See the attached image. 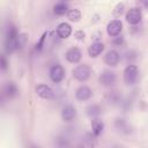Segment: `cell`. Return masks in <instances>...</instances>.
Here are the masks:
<instances>
[{
	"label": "cell",
	"mask_w": 148,
	"mask_h": 148,
	"mask_svg": "<svg viewBox=\"0 0 148 148\" xmlns=\"http://www.w3.org/2000/svg\"><path fill=\"white\" fill-rule=\"evenodd\" d=\"M87 113H88V116H90L92 118H96L101 113V108L96 104H92V105L87 108Z\"/></svg>",
	"instance_id": "d6986e66"
},
{
	"label": "cell",
	"mask_w": 148,
	"mask_h": 148,
	"mask_svg": "<svg viewBox=\"0 0 148 148\" xmlns=\"http://www.w3.org/2000/svg\"><path fill=\"white\" fill-rule=\"evenodd\" d=\"M35 91H36V94L40 98H44V99H52V98H54L53 90L49 86H46V84H38L35 88Z\"/></svg>",
	"instance_id": "52a82bcc"
},
{
	"label": "cell",
	"mask_w": 148,
	"mask_h": 148,
	"mask_svg": "<svg viewBox=\"0 0 148 148\" xmlns=\"http://www.w3.org/2000/svg\"><path fill=\"white\" fill-rule=\"evenodd\" d=\"M106 99H108L109 103L114 104V103H117V102L120 99V97H119V95L117 94V91H112V92H110V94L106 96Z\"/></svg>",
	"instance_id": "44dd1931"
},
{
	"label": "cell",
	"mask_w": 148,
	"mask_h": 148,
	"mask_svg": "<svg viewBox=\"0 0 148 148\" xmlns=\"http://www.w3.org/2000/svg\"><path fill=\"white\" fill-rule=\"evenodd\" d=\"M47 37V32H44L43 35H42V37H40V39H39V42L36 44V49L37 50H40L42 47H43V44H44V40H45V38Z\"/></svg>",
	"instance_id": "603a6c76"
},
{
	"label": "cell",
	"mask_w": 148,
	"mask_h": 148,
	"mask_svg": "<svg viewBox=\"0 0 148 148\" xmlns=\"http://www.w3.org/2000/svg\"><path fill=\"white\" fill-rule=\"evenodd\" d=\"M124 9H125L124 3H118V5L114 7V9H113V14H114L117 17H119V16L124 13Z\"/></svg>",
	"instance_id": "7402d4cb"
},
{
	"label": "cell",
	"mask_w": 148,
	"mask_h": 148,
	"mask_svg": "<svg viewBox=\"0 0 148 148\" xmlns=\"http://www.w3.org/2000/svg\"><path fill=\"white\" fill-rule=\"evenodd\" d=\"M92 95V91L91 89L88 87V86H80L76 91H75V97L77 101H81V102H84V101H88Z\"/></svg>",
	"instance_id": "9c48e42d"
},
{
	"label": "cell",
	"mask_w": 148,
	"mask_h": 148,
	"mask_svg": "<svg viewBox=\"0 0 148 148\" xmlns=\"http://www.w3.org/2000/svg\"><path fill=\"white\" fill-rule=\"evenodd\" d=\"M53 12L56 15H64L65 13H68V5L66 2H57L53 6Z\"/></svg>",
	"instance_id": "2e32d148"
},
{
	"label": "cell",
	"mask_w": 148,
	"mask_h": 148,
	"mask_svg": "<svg viewBox=\"0 0 148 148\" xmlns=\"http://www.w3.org/2000/svg\"><path fill=\"white\" fill-rule=\"evenodd\" d=\"M90 74H91V68L88 65H84V64L79 65L73 69V76L80 82L87 81L89 79Z\"/></svg>",
	"instance_id": "6da1fadb"
},
{
	"label": "cell",
	"mask_w": 148,
	"mask_h": 148,
	"mask_svg": "<svg viewBox=\"0 0 148 148\" xmlns=\"http://www.w3.org/2000/svg\"><path fill=\"white\" fill-rule=\"evenodd\" d=\"M29 148H40L39 146H37V145H30V147Z\"/></svg>",
	"instance_id": "d4e9b609"
},
{
	"label": "cell",
	"mask_w": 148,
	"mask_h": 148,
	"mask_svg": "<svg viewBox=\"0 0 148 148\" xmlns=\"http://www.w3.org/2000/svg\"><path fill=\"white\" fill-rule=\"evenodd\" d=\"M139 75V69L135 65H128L124 71V82L127 86H132L135 83Z\"/></svg>",
	"instance_id": "7a4b0ae2"
},
{
	"label": "cell",
	"mask_w": 148,
	"mask_h": 148,
	"mask_svg": "<svg viewBox=\"0 0 148 148\" xmlns=\"http://www.w3.org/2000/svg\"><path fill=\"white\" fill-rule=\"evenodd\" d=\"M72 34V27L67 22H62L57 27V35L60 38H68Z\"/></svg>",
	"instance_id": "8fae6325"
},
{
	"label": "cell",
	"mask_w": 148,
	"mask_h": 148,
	"mask_svg": "<svg viewBox=\"0 0 148 148\" xmlns=\"http://www.w3.org/2000/svg\"><path fill=\"white\" fill-rule=\"evenodd\" d=\"M76 116V110L72 105H66L61 111V117L65 121H72Z\"/></svg>",
	"instance_id": "7c38bea8"
},
{
	"label": "cell",
	"mask_w": 148,
	"mask_h": 148,
	"mask_svg": "<svg viewBox=\"0 0 148 148\" xmlns=\"http://www.w3.org/2000/svg\"><path fill=\"white\" fill-rule=\"evenodd\" d=\"M103 128H104V124L101 119L94 118L91 120V130H92V133H94L95 136H98L103 132Z\"/></svg>",
	"instance_id": "9a60e30c"
},
{
	"label": "cell",
	"mask_w": 148,
	"mask_h": 148,
	"mask_svg": "<svg viewBox=\"0 0 148 148\" xmlns=\"http://www.w3.org/2000/svg\"><path fill=\"white\" fill-rule=\"evenodd\" d=\"M143 3H145V5H146V6H147V7H148V0H147V1H145V2H143Z\"/></svg>",
	"instance_id": "484cf974"
},
{
	"label": "cell",
	"mask_w": 148,
	"mask_h": 148,
	"mask_svg": "<svg viewBox=\"0 0 148 148\" xmlns=\"http://www.w3.org/2000/svg\"><path fill=\"white\" fill-rule=\"evenodd\" d=\"M54 147L56 148H68L69 141L66 136H57L54 139Z\"/></svg>",
	"instance_id": "e0dca14e"
},
{
	"label": "cell",
	"mask_w": 148,
	"mask_h": 148,
	"mask_svg": "<svg viewBox=\"0 0 148 148\" xmlns=\"http://www.w3.org/2000/svg\"><path fill=\"white\" fill-rule=\"evenodd\" d=\"M103 50H104L103 43L95 42V43H92V44L89 46V49H88V54H89L91 58H96V57H98V56L103 52Z\"/></svg>",
	"instance_id": "4fadbf2b"
},
{
	"label": "cell",
	"mask_w": 148,
	"mask_h": 148,
	"mask_svg": "<svg viewBox=\"0 0 148 148\" xmlns=\"http://www.w3.org/2000/svg\"><path fill=\"white\" fill-rule=\"evenodd\" d=\"M17 91H18V90H17V86H16L13 81L7 82V83L5 84V87H3V92H5V95H6L7 97H9V98L16 96V95H17Z\"/></svg>",
	"instance_id": "5bb4252c"
},
{
	"label": "cell",
	"mask_w": 148,
	"mask_h": 148,
	"mask_svg": "<svg viewBox=\"0 0 148 148\" xmlns=\"http://www.w3.org/2000/svg\"><path fill=\"white\" fill-rule=\"evenodd\" d=\"M119 59H120V56L119 53L116 51V50H110L106 52L105 57H104V61L108 66H111V67H114L118 65L119 62Z\"/></svg>",
	"instance_id": "30bf717a"
},
{
	"label": "cell",
	"mask_w": 148,
	"mask_h": 148,
	"mask_svg": "<svg viewBox=\"0 0 148 148\" xmlns=\"http://www.w3.org/2000/svg\"><path fill=\"white\" fill-rule=\"evenodd\" d=\"M65 57H66V60L68 62H71V64H77L81 60V58H82V53H81L80 49H77V47H71V49L67 50Z\"/></svg>",
	"instance_id": "ba28073f"
},
{
	"label": "cell",
	"mask_w": 148,
	"mask_h": 148,
	"mask_svg": "<svg viewBox=\"0 0 148 148\" xmlns=\"http://www.w3.org/2000/svg\"><path fill=\"white\" fill-rule=\"evenodd\" d=\"M116 127L119 131H121V132H125V133H128L130 132L128 126H127V124H126V121L124 119H117L116 120Z\"/></svg>",
	"instance_id": "ffe728a7"
},
{
	"label": "cell",
	"mask_w": 148,
	"mask_h": 148,
	"mask_svg": "<svg viewBox=\"0 0 148 148\" xmlns=\"http://www.w3.org/2000/svg\"><path fill=\"white\" fill-rule=\"evenodd\" d=\"M50 79L54 82V83H59L64 80L65 77V69L61 65L56 64L50 68Z\"/></svg>",
	"instance_id": "3957f363"
},
{
	"label": "cell",
	"mask_w": 148,
	"mask_h": 148,
	"mask_svg": "<svg viewBox=\"0 0 148 148\" xmlns=\"http://www.w3.org/2000/svg\"><path fill=\"white\" fill-rule=\"evenodd\" d=\"M67 17L72 22H77L81 18V12L79 9H75V8L74 9H69L68 13H67Z\"/></svg>",
	"instance_id": "ac0fdd59"
},
{
	"label": "cell",
	"mask_w": 148,
	"mask_h": 148,
	"mask_svg": "<svg viewBox=\"0 0 148 148\" xmlns=\"http://www.w3.org/2000/svg\"><path fill=\"white\" fill-rule=\"evenodd\" d=\"M123 30V23L120 20H112L106 25V32L111 37L118 36Z\"/></svg>",
	"instance_id": "8992f818"
},
{
	"label": "cell",
	"mask_w": 148,
	"mask_h": 148,
	"mask_svg": "<svg viewBox=\"0 0 148 148\" xmlns=\"http://www.w3.org/2000/svg\"><path fill=\"white\" fill-rule=\"evenodd\" d=\"M1 68H2V71H5V69L7 68V61H6L5 56L1 57Z\"/></svg>",
	"instance_id": "cb8c5ba5"
},
{
	"label": "cell",
	"mask_w": 148,
	"mask_h": 148,
	"mask_svg": "<svg viewBox=\"0 0 148 148\" xmlns=\"http://www.w3.org/2000/svg\"><path fill=\"white\" fill-rule=\"evenodd\" d=\"M117 80V76L116 74L112 72V71H109V69H105L102 72V74L99 75V83L104 87H110L112 86Z\"/></svg>",
	"instance_id": "5b68a950"
},
{
	"label": "cell",
	"mask_w": 148,
	"mask_h": 148,
	"mask_svg": "<svg viewBox=\"0 0 148 148\" xmlns=\"http://www.w3.org/2000/svg\"><path fill=\"white\" fill-rule=\"evenodd\" d=\"M142 18V13L139 8L136 7H133V8H130L126 13V21L130 23V24H138Z\"/></svg>",
	"instance_id": "277c9868"
}]
</instances>
